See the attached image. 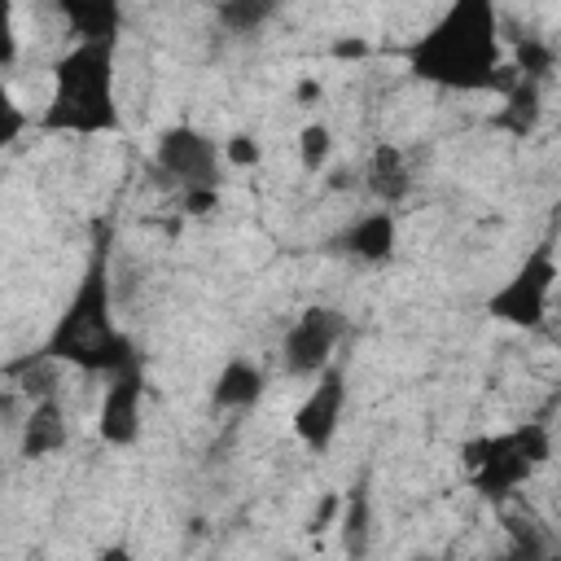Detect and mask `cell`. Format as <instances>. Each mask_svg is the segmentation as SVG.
I'll list each match as a JSON object with an SVG mask.
<instances>
[{"label": "cell", "mask_w": 561, "mask_h": 561, "mask_svg": "<svg viewBox=\"0 0 561 561\" xmlns=\"http://www.w3.org/2000/svg\"><path fill=\"white\" fill-rule=\"evenodd\" d=\"M259 158H263V145L250 131H232L224 140V162L228 167H259Z\"/></svg>", "instance_id": "cell-20"}, {"label": "cell", "mask_w": 561, "mask_h": 561, "mask_svg": "<svg viewBox=\"0 0 561 561\" xmlns=\"http://www.w3.org/2000/svg\"><path fill=\"white\" fill-rule=\"evenodd\" d=\"M329 158H333V131H329V123H307L302 131H298V162H302V171H324L329 167Z\"/></svg>", "instance_id": "cell-18"}, {"label": "cell", "mask_w": 561, "mask_h": 561, "mask_svg": "<svg viewBox=\"0 0 561 561\" xmlns=\"http://www.w3.org/2000/svg\"><path fill=\"white\" fill-rule=\"evenodd\" d=\"M337 535H342V552L351 561L368 557V548H373V495H368V482H355L351 491H342Z\"/></svg>", "instance_id": "cell-15"}, {"label": "cell", "mask_w": 561, "mask_h": 561, "mask_svg": "<svg viewBox=\"0 0 561 561\" xmlns=\"http://www.w3.org/2000/svg\"><path fill=\"white\" fill-rule=\"evenodd\" d=\"M92 561H136V552H131L127 543H105V548H101Z\"/></svg>", "instance_id": "cell-23"}, {"label": "cell", "mask_w": 561, "mask_h": 561, "mask_svg": "<svg viewBox=\"0 0 561 561\" xmlns=\"http://www.w3.org/2000/svg\"><path fill=\"white\" fill-rule=\"evenodd\" d=\"M140 421H145V373L136 364L110 377L101 408H96V434L105 447H131L140 438Z\"/></svg>", "instance_id": "cell-9"}, {"label": "cell", "mask_w": 561, "mask_h": 561, "mask_svg": "<svg viewBox=\"0 0 561 561\" xmlns=\"http://www.w3.org/2000/svg\"><path fill=\"white\" fill-rule=\"evenodd\" d=\"M364 188L377 197V206L394 210L408 193H412V167H408V153L399 145H377L368 167H364Z\"/></svg>", "instance_id": "cell-12"}, {"label": "cell", "mask_w": 561, "mask_h": 561, "mask_svg": "<svg viewBox=\"0 0 561 561\" xmlns=\"http://www.w3.org/2000/svg\"><path fill=\"white\" fill-rule=\"evenodd\" d=\"M215 13H219V22H224L228 31L250 35V31H259L276 9H272V4H254V0H232V4H219Z\"/></svg>", "instance_id": "cell-19"}, {"label": "cell", "mask_w": 561, "mask_h": 561, "mask_svg": "<svg viewBox=\"0 0 561 561\" xmlns=\"http://www.w3.org/2000/svg\"><path fill=\"white\" fill-rule=\"evenodd\" d=\"M364 53H368L364 39H337V44H333V57H364Z\"/></svg>", "instance_id": "cell-24"}, {"label": "cell", "mask_w": 561, "mask_h": 561, "mask_svg": "<svg viewBox=\"0 0 561 561\" xmlns=\"http://www.w3.org/2000/svg\"><path fill=\"white\" fill-rule=\"evenodd\" d=\"M557 280H561L557 250H552V241H539V245H530L526 259L504 276V285H500L495 294H486V316H491L495 324H508V329H539V324L548 320Z\"/></svg>", "instance_id": "cell-5"}, {"label": "cell", "mask_w": 561, "mask_h": 561, "mask_svg": "<svg viewBox=\"0 0 561 561\" xmlns=\"http://www.w3.org/2000/svg\"><path fill=\"white\" fill-rule=\"evenodd\" d=\"M552 66H557V53H552V44H543L539 35H522V39H517V48H513V70H517L522 79H530V83H543Z\"/></svg>", "instance_id": "cell-17"}, {"label": "cell", "mask_w": 561, "mask_h": 561, "mask_svg": "<svg viewBox=\"0 0 561 561\" xmlns=\"http://www.w3.org/2000/svg\"><path fill=\"white\" fill-rule=\"evenodd\" d=\"M70 443V421H66V408L61 399H35L22 416V434H18V451L22 460H44V456H57L61 447Z\"/></svg>", "instance_id": "cell-10"}, {"label": "cell", "mask_w": 561, "mask_h": 561, "mask_svg": "<svg viewBox=\"0 0 561 561\" xmlns=\"http://www.w3.org/2000/svg\"><path fill=\"white\" fill-rule=\"evenodd\" d=\"M263 386H267L263 368H259L254 359H245V355H232V359L215 373L210 403H215L219 412H250V408L263 399Z\"/></svg>", "instance_id": "cell-13"}, {"label": "cell", "mask_w": 561, "mask_h": 561, "mask_svg": "<svg viewBox=\"0 0 561 561\" xmlns=\"http://www.w3.org/2000/svg\"><path fill=\"white\" fill-rule=\"evenodd\" d=\"M153 167L180 188V197L184 193H202V188H215L219 193V171H224V149L206 136V131H197L193 123H175V127H167L162 136H158V145H153Z\"/></svg>", "instance_id": "cell-6"}, {"label": "cell", "mask_w": 561, "mask_h": 561, "mask_svg": "<svg viewBox=\"0 0 561 561\" xmlns=\"http://www.w3.org/2000/svg\"><path fill=\"white\" fill-rule=\"evenodd\" d=\"M342 412H346V373L337 364H329L311 381V390L302 394V403L294 408V434H298V443L311 447V451H324L337 438V430H342Z\"/></svg>", "instance_id": "cell-8"}, {"label": "cell", "mask_w": 561, "mask_h": 561, "mask_svg": "<svg viewBox=\"0 0 561 561\" xmlns=\"http://www.w3.org/2000/svg\"><path fill=\"white\" fill-rule=\"evenodd\" d=\"M298 101H302V105L320 101V83H316V79H302V83H298Z\"/></svg>", "instance_id": "cell-25"}, {"label": "cell", "mask_w": 561, "mask_h": 561, "mask_svg": "<svg viewBox=\"0 0 561 561\" xmlns=\"http://www.w3.org/2000/svg\"><path fill=\"white\" fill-rule=\"evenodd\" d=\"M0 114H4V127H0V145H13L18 136H22V127H26V114L18 110V101L4 92L0 96Z\"/></svg>", "instance_id": "cell-22"}, {"label": "cell", "mask_w": 561, "mask_h": 561, "mask_svg": "<svg viewBox=\"0 0 561 561\" xmlns=\"http://www.w3.org/2000/svg\"><path fill=\"white\" fill-rule=\"evenodd\" d=\"M342 245H346L359 263H390V259H394V245H399V219H394V210H386V206L364 210V215L342 232Z\"/></svg>", "instance_id": "cell-11"}, {"label": "cell", "mask_w": 561, "mask_h": 561, "mask_svg": "<svg viewBox=\"0 0 561 561\" xmlns=\"http://www.w3.org/2000/svg\"><path fill=\"white\" fill-rule=\"evenodd\" d=\"M539 88H543V83H530V79L517 75V83L500 96L504 105L491 114V127H495V131H508V136H517V140H526V136L539 127V114H543Z\"/></svg>", "instance_id": "cell-16"}, {"label": "cell", "mask_w": 561, "mask_h": 561, "mask_svg": "<svg viewBox=\"0 0 561 561\" xmlns=\"http://www.w3.org/2000/svg\"><path fill=\"white\" fill-rule=\"evenodd\" d=\"M342 333H346V316L337 307H324V302L302 307L289 320L285 337H280V364H285V373L316 381L333 364V351H337Z\"/></svg>", "instance_id": "cell-7"}, {"label": "cell", "mask_w": 561, "mask_h": 561, "mask_svg": "<svg viewBox=\"0 0 561 561\" xmlns=\"http://www.w3.org/2000/svg\"><path fill=\"white\" fill-rule=\"evenodd\" d=\"M39 131L53 136L123 131V110L114 88V44H70L53 61V88L39 114Z\"/></svg>", "instance_id": "cell-3"}, {"label": "cell", "mask_w": 561, "mask_h": 561, "mask_svg": "<svg viewBox=\"0 0 561 561\" xmlns=\"http://www.w3.org/2000/svg\"><path fill=\"white\" fill-rule=\"evenodd\" d=\"M337 517H342V491H324L320 495V504H316V513H311V535H320V530H329V526H337Z\"/></svg>", "instance_id": "cell-21"}, {"label": "cell", "mask_w": 561, "mask_h": 561, "mask_svg": "<svg viewBox=\"0 0 561 561\" xmlns=\"http://www.w3.org/2000/svg\"><path fill=\"white\" fill-rule=\"evenodd\" d=\"M48 359H57L61 368H79L92 377H118L127 368L140 364L131 337L118 329L114 320V289H110V263L96 250L70 294V302L61 307L53 333L39 346Z\"/></svg>", "instance_id": "cell-2"}, {"label": "cell", "mask_w": 561, "mask_h": 561, "mask_svg": "<svg viewBox=\"0 0 561 561\" xmlns=\"http://www.w3.org/2000/svg\"><path fill=\"white\" fill-rule=\"evenodd\" d=\"M61 18L75 31V44H114L123 26V9L114 0H66Z\"/></svg>", "instance_id": "cell-14"}, {"label": "cell", "mask_w": 561, "mask_h": 561, "mask_svg": "<svg viewBox=\"0 0 561 561\" xmlns=\"http://www.w3.org/2000/svg\"><path fill=\"white\" fill-rule=\"evenodd\" d=\"M408 70L434 88L451 92H495L517 83L513 61H504L500 13L486 0H456L434 18L425 35L408 44Z\"/></svg>", "instance_id": "cell-1"}, {"label": "cell", "mask_w": 561, "mask_h": 561, "mask_svg": "<svg viewBox=\"0 0 561 561\" xmlns=\"http://www.w3.org/2000/svg\"><path fill=\"white\" fill-rule=\"evenodd\" d=\"M548 456H552V430L543 421H522L504 434H478L460 447L465 478L491 504L513 500L517 486L530 482L539 465H548Z\"/></svg>", "instance_id": "cell-4"}]
</instances>
